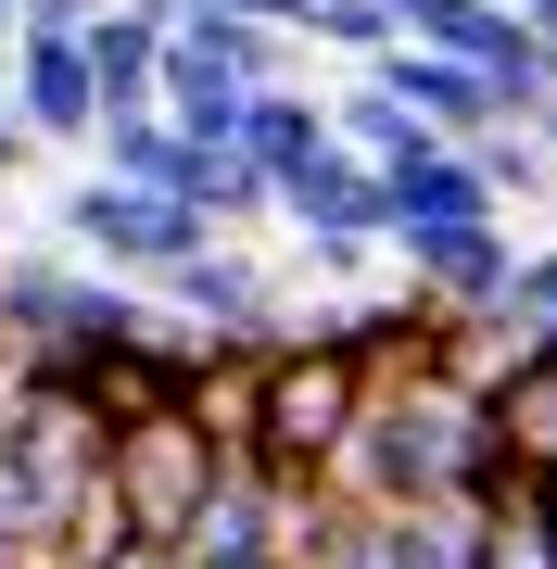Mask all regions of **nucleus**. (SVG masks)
I'll return each instance as SVG.
<instances>
[{"label": "nucleus", "mask_w": 557, "mask_h": 569, "mask_svg": "<svg viewBox=\"0 0 557 569\" xmlns=\"http://www.w3.org/2000/svg\"><path fill=\"white\" fill-rule=\"evenodd\" d=\"M190 569H291V557H190Z\"/></svg>", "instance_id": "a211bd4d"}, {"label": "nucleus", "mask_w": 557, "mask_h": 569, "mask_svg": "<svg viewBox=\"0 0 557 569\" xmlns=\"http://www.w3.org/2000/svg\"><path fill=\"white\" fill-rule=\"evenodd\" d=\"M342 140V114L317 102V89H291V77H253V102H241V152L267 164V178H291V164H317Z\"/></svg>", "instance_id": "9d476101"}, {"label": "nucleus", "mask_w": 557, "mask_h": 569, "mask_svg": "<svg viewBox=\"0 0 557 569\" xmlns=\"http://www.w3.org/2000/svg\"><path fill=\"white\" fill-rule=\"evenodd\" d=\"M39 152H51V140L26 127V102H13V51H0V178H26Z\"/></svg>", "instance_id": "2eb2a0df"}, {"label": "nucleus", "mask_w": 557, "mask_h": 569, "mask_svg": "<svg viewBox=\"0 0 557 569\" xmlns=\"http://www.w3.org/2000/svg\"><path fill=\"white\" fill-rule=\"evenodd\" d=\"M330 114H342V140H355V152H368V164H418V152H431V140H444V127H431V114H418V102H406V89H392V77H380V63H368V77H355V89H342V102H330Z\"/></svg>", "instance_id": "f8f14e48"}, {"label": "nucleus", "mask_w": 557, "mask_h": 569, "mask_svg": "<svg viewBox=\"0 0 557 569\" xmlns=\"http://www.w3.org/2000/svg\"><path fill=\"white\" fill-rule=\"evenodd\" d=\"M102 569H190V545H166V531H127V545H115Z\"/></svg>", "instance_id": "f3484780"}, {"label": "nucleus", "mask_w": 557, "mask_h": 569, "mask_svg": "<svg viewBox=\"0 0 557 569\" xmlns=\"http://www.w3.org/2000/svg\"><path fill=\"white\" fill-rule=\"evenodd\" d=\"M368 392L380 367L330 342V329H291V342H267V380H253V456L279 468H330L355 430H368Z\"/></svg>", "instance_id": "f03ea898"}, {"label": "nucleus", "mask_w": 557, "mask_h": 569, "mask_svg": "<svg viewBox=\"0 0 557 569\" xmlns=\"http://www.w3.org/2000/svg\"><path fill=\"white\" fill-rule=\"evenodd\" d=\"M469 216H507L481 140H431L418 164H392V228H469Z\"/></svg>", "instance_id": "1a4fd4ad"}, {"label": "nucleus", "mask_w": 557, "mask_h": 569, "mask_svg": "<svg viewBox=\"0 0 557 569\" xmlns=\"http://www.w3.org/2000/svg\"><path fill=\"white\" fill-rule=\"evenodd\" d=\"M380 77L406 89V102L431 114L444 140H495V127L519 114L507 89H495V77H481V63H469V51H431V39H392V51H380Z\"/></svg>", "instance_id": "6e6552de"}, {"label": "nucleus", "mask_w": 557, "mask_h": 569, "mask_svg": "<svg viewBox=\"0 0 557 569\" xmlns=\"http://www.w3.org/2000/svg\"><path fill=\"white\" fill-rule=\"evenodd\" d=\"M0 569H89L77 531H0Z\"/></svg>", "instance_id": "dca6fc26"}, {"label": "nucleus", "mask_w": 557, "mask_h": 569, "mask_svg": "<svg viewBox=\"0 0 557 569\" xmlns=\"http://www.w3.org/2000/svg\"><path fill=\"white\" fill-rule=\"evenodd\" d=\"M13 26H26V0H0V51H13Z\"/></svg>", "instance_id": "6ab92c4d"}, {"label": "nucleus", "mask_w": 557, "mask_h": 569, "mask_svg": "<svg viewBox=\"0 0 557 569\" xmlns=\"http://www.w3.org/2000/svg\"><path fill=\"white\" fill-rule=\"evenodd\" d=\"M495 443H507L519 481H557V355H545V342L495 380Z\"/></svg>", "instance_id": "9b49d317"}, {"label": "nucleus", "mask_w": 557, "mask_h": 569, "mask_svg": "<svg viewBox=\"0 0 557 569\" xmlns=\"http://www.w3.org/2000/svg\"><path fill=\"white\" fill-rule=\"evenodd\" d=\"M13 102H26V127H39L51 152H89L102 140V63H89V39L77 26H13Z\"/></svg>", "instance_id": "39448f33"}, {"label": "nucleus", "mask_w": 557, "mask_h": 569, "mask_svg": "<svg viewBox=\"0 0 557 569\" xmlns=\"http://www.w3.org/2000/svg\"><path fill=\"white\" fill-rule=\"evenodd\" d=\"M392 253H406V279L431 291V305H507L533 241H519L507 216H469V228H392Z\"/></svg>", "instance_id": "0eeeda50"}, {"label": "nucleus", "mask_w": 557, "mask_h": 569, "mask_svg": "<svg viewBox=\"0 0 557 569\" xmlns=\"http://www.w3.org/2000/svg\"><path fill=\"white\" fill-rule=\"evenodd\" d=\"M216 418L190 406V392H152V406H127L115 418V493H127V519L140 531H190V507H203V481H216Z\"/></svg>", "instance_id": "20e7f679"}, {"label": "nucleus", "mask_w": 557, "mask_h": 569, "mask_svg": "<svg viewBox=\"0 0 557 569\" xmlns=\"http://www.w3.org/2000/svg\"><path fill=\"white\" fill-rule=\"evenodd\" d=\"M63 241H77L89 266H115V279H166V266H190L216 241V203H190V190H152V178H77L63 190Z\"/></svg>", "instance_id": "7ed1b4c3"}, {"label": "nucleus", "mask_w": 557, "mask_h": 569, "mask_svg": "<svg viewBox=\"0 0 557 569\" xmlns=\"http://www.w3.org/2000/svg\"><path fill=\"white\" fill-rule=\"evenodd\" d=\"M507 305L533 317V342L557 355V241H545V253H519V291H507Z\"/></svg>", "instance_id": "4468645a"}, {"label": "nucleus", "mask_w": 557, "mask_h": 569, "mask_svg": "<svg viewBox=\"0 0 557 569\" xmlns=\"http://www.w3.org/2000/svg\"><path fill=\"white\" fill-rule=\"evenodd\" d=\"M152 291H166V305H178L190 329H216V342H291V305H279V279H267V266H253L241 241H228V228H216V241L190 253V266H166Z\"/></svg>", "instance_id": "423d86ee"}, {"label": "nucleus", "mask_w": 557, "mask_h": 569, "mask_svg": "<svg viewBox=\"0 0 557 569\" xmlns=\"http://www.w3.org/2000/svg\"><path fill=\"white\" fill-rule=\"evenodd\" d=\"M305 39H330V51H355V63H380L392 39H406V13H392V0H317Z\"/></svg>", "instance_id": "ddd939ff"}, {"label": "nucleus", "mask_w": 557, "mask_h": 569, "mask_svg": "<svg viewBox=\"0 0 557 569\" xmlns=\"http://www.w3.org/2000/svg\"><path fill=\"white\" fill-rule=\"evenodd\" d=\"M0 329H26L51 367H115L127 342H152V279H115V266H89L77 241L63 253H0Z\"/></svg>", "instance_id": "f257e3e1"}]
</instances>
